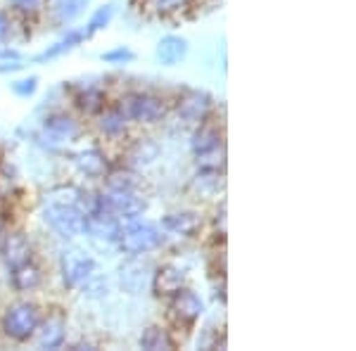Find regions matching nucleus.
Returning a JSON list of instances; mask_svg holds the SVG:
<instances>
[{
	"mask_svg": "<svg viewBox=\"0 0 356 351\" xmlns=\"http://www.w3.org/2000/svg\"><path fill=\"white\" fill-rule=\"evenodd\" d=\"M164 233L159 228V223L145 221L143 216L131 218L122 226L119 233L117 247L124 252L126 256H147L152 252L162 250L164 247Z\"/></svg>",
	"mask_w": 356,
	"mask_h": 351,
	"instance_id": "obj_1",
	"label": "nucleus"
},
{
	"mask_svg": "<svg viewBox=\"0 0 356 351\" xmlns=\"http://www.w3.org/2000/svg\"><path fill=\"white\" fill-rule=\"evenodd\" d=\"M41 318H43V309L38 307L36 302H31V299L15 302L3 311V316H0V332H3L10 342H17V344L31 342Z\"/></svg>",
	"mask_w": 356,
	"mask_h": 351,
	"instance_id": "obj_2",
	"label": "nucleus"
},
{
	"mask_svg": "<svg viewBox=\"0 0 356 351\" xmlns=\"http://www.w3.org/2000/svg\"><path fill=\"white\" fill-rule=\"evenodd\" d=\"M122 107L131 124L136 126H157L162 124L169 114V100L150 90H134V93H126L119 97L117 102Z\"/></svg>",
	"mask_w": 356,
	"mask_h": 351,
	"instance_id": "obj_3",
	"label": "nucleus"
},
{
	"mask_svg": "<svg viewBox=\"0 0 356 351\" xmlns=\"http://www.w3.org/2000/svg\"><path fill=\"white\" fill-rule=\"evenodd\" d=\"M93 199L124 223L143 216L147 209L143 188H102L100 193H93Z\"/></svg>",
	"mask_w": 356,
	"mask_h": 351,
	"instance_id": "obj_4",
	"label": "nucleus"
},
{
	"mask_svg": "<svg viewBox=\"0 0 356 351\" xmlns=\"http://www.w3.org/2000/svg\"><path fill=\"white\" fill-rule=\"evenodd\" d=\"M43 223L53 230L57 238L74 240L79 235H83V206L76 202L50 199L43 206Z\"/></svg>",
	"mask_w": 356,
	"mask_h": 351,
	"instance_id": "obj_5",
	"label": "nucleus"
},
{
	"mask_svg": "<svg viewBox=\"0 0 356 351\" xmlns=\"http://www.w3.org/2000/svg\"><path fill=\"white\" fill-rule=\"evenodd\" d=\"M166 316L169 323L176 330L191 332L195 325L200 323V318L204 316V302L197 292H193L191 287H181L171 297H166Z\"/></svg>",
	"mask_w": 356,
	"mask_h": 351,
	"instance_id": "obj_6",
	"label": "nucleus"
},
{
	"mask_svg": "<svg viewBox=\"0 0 356 351\" xmlns=\"http://www.w3.org/2000/svg\"><path fill=\"white\" fill-rule=\"evenodd\" d=\"M174 112L183 124L197 126L214 114V97L200 88H183L174 100Z\"/></svg>",
	"mask_w": 356,
	"mask_h": 351,
	"instance_id": "obj_7",
	"label": "nucleus"
},
{
	"mask_svg": "<svg viewBox=\"0 0 356 351\" xmlns=\"http://www.w3.org/2000/svg\"><path fill=\"white\" fill-rule=\"evenodd\" d=\"M159 228L164 233V240H176V243H188V240H197L204 228V218L200 211L193 209H178L169 211L162 216Z\"/></svg>",
	"mask_w": 356,
	"mask_h": 351,
	"instance_id": "obj_8",
	"label": "nucleus"
},
{
	"mask_svg": "<svg viewBox=\"0 0 356 351\" xmlns=\"http://www.w3.org/2000/svg\"><path fill=\"white\" fill-rule=\"evenodd\" d=\"M83 133V124L79 117H74L72 112H53L43 119L41 136L43 140H48L50 145H69V142H76Z\"/></svg>",
	"mask_w": 356,
	"mask_h": 351,
	"instance_id": "obj_9",
	"label": "nucleus"
},
{
	"mask_svg": "<svg viewBox=\"0 0 356 351\" xmlns=\"http://www.w3.org/2000/svg\"><path fill=\"white\" fill-rule=\"evenodd\" d=\"M60 273H62L65 285L76 290V287H83L97 273V261L88 252L69 250L60 259Z\"/></svg>",
	"mask_w": 356,
	"mask_h": 351,
	"instance_id": "obj_10",
	"label": "nucleus"
},
{
	"mask_svg": "<svg viewBox=\"0 0 356 351\" xmlns=\"http://www.w3.org/2000/svg\"><path fill=\"white\" fill-rule=\"evenodd\" d=\"M33 344L38 349H62L67 342V316L62 309H53L43 313L41 323L33 332Z\"/></svg>",
	"mask_w": 356,
	"mask_h": 351,
	"instance_id": "obj_11",
	"label": "nucleus"
},
{
	"mask_svg": "<svg viewBox=\"0 0 356 351\" xmlns=\"http://www.w3.org/2000/svg\"><path fill=\"white\" fill-rule=\"evenodd\" d=\"M0 259L8 268H15L24 261H31L33 259V245L29 240L26 233L22 230H8L0 243Z\"/></svg>",
	"mask_w": 356,
	"mask_h": 351,
	"instance_id": "obj_12",
	"label": "nucleus"
},
{
	"mask_svg": "<svg viewBox=\"0 0 356 351\" xmlns=\"http://www.w3.org/2000/svg\"><path fill=\"white\" fill-rule=\"evenodd\" d=\"M72 164L86 178H93V181H102L107 176V171L112 169L107 154L100 147H83L79 152L72 154Z\"/></svg>",
	"mask_w": 356,
	"mask_h": 351,
	"instance_id": "obj_13",
	"label": "nucleus"
},
{
	"mask_svg": "<svg viewBox=\"0 0 356 351\" xmlns=\"http://www.w3.org/2000/svg\"><path fill=\"white\" fill-rule=\"evenodd\" d=\"M72 105H74V109H76L79 114H81V117L95 119L97 114L102 112V109L110 105V100H107L105 88L90 83V85H79V88L74 90Z\"/></svg>",
	"mask_w": 356,
	"mask_h": 351,
	"instance_id": "obj_14",
	"label": "nucleus"
},
{
	"mask_svg": "<svg viewBox=\"0 0 356 351\" xmlns=\"http://www.w3.org/2000/svg\"><path fill=\"white\" fill-rule=\"evenodd\" d=\"M129 126L131 122L126 119V114L122 112V107L114 102V105H107L100 114L95 117V129L97 133L107 140H124L129 136Z\"/></svg>",
	"mask_w": 356,
	"mask_h": 351,
	"instance_id": "obj_15",
	"label": "nucleus"
},
{
	"mask_svg": "<svg viewBox=\"0 0 356 351\" xmlns=\"http://www.w3.org/2000/svg\"><path fill=\"white\" fill-rule=\"evenodd\" d=\"M150 285H152L154 297L166 299V297L174 295V292L181 290V287L188 285L186 270H181L178 266H174V263H164V266L152 270Z\"/></svg>",
	"mask_w": 356,
	"mask_h": 351,
	"instance_id": "obj_16",
	"label": "nucleus"
},
{
	"mask_svg": "<svg viewBox=\"0 0 356 351\" xmlns=\"http://www.w3.org/2000/svg\"><path fill=\"white\" fill-rule=\"evenodd\" d=\"M10 270V287L19 295H31V292L41 290L45 275H43V268L38 266L36 261H24L15 268H8Z\"/></svg>",
	"mask_w": 356,
	"mask_h": 351,
	"instance_id": "obj_17",
	"label": "nucleus"
},
{
	"mask_svg": "<svg viewBox=\"0 0 356 351\" xmlns=\"http://www.w3.org/2000/svg\"><path fill=\"white\" fill-rule=\"evenodd\" d=\"M159 145L152 140V138H134L129 140V145L124 149V159H126V166L129 169H145V166L154 164L159 159Z\"/></svg>",
	"mask_w": 356,
	"mask_h": 351,
	"instance_id": "obj_18",
	"label": "nucleus"
},
{
	"mask_svg": "<svg viewBox=\"0 0 356 351\" xmlns=\"http://www.w3.org/2000/svg\"><path fill=\"white\" fill-rule=\"evenodd\" d=\"M193 136H191V152L193 154H202L209 149L223 145V129L214 119H204L202 124L193 126Z\"/></svg>",
	"mask_w": 356,
	"mask_h": 351,
	"instance_id": "obj_19",
	"label": "nucleus"
},
{
	"mask_svg": "<svg viewBox=\"0 0 356 351\" xmlns=\"http://www.w3.org/2000/svg\"><path fill=\"white\" fill-rule=\"evenodd\" d=\"M154 57L162 67H176L188 57V41L176 33H166L154 45Z\"/></svg>",
	"mask_w": 356,
	"mask_h": 351,
	"instance_id": "obj_20",
	"label": "nucleus"
},
{
	"mask_svg": "<svg viewBox=\"0 0 356 351\" xmlns=\"http://www.w3.org/2000/svg\"><path fill=\"white\" fill-rule=\"evenodd\" d=\"M83 41H88V36H86L83 28H67L65 33H62L60 38L48 45V48L43 50L41 55H36V62H53V60H60V57L69 55L72 50H76L79 45H83Z\"/></svg>",
	"mask_w": 356,
	"mask_h": 351,
	"instance_id": "obj_21",
	"label": "nucleus"
},
{
	"mask_svg": "<svg viewBox=\"0 0 356 351\" xmlns=\"http://www.w3.org/2000/svg\"><path fill=\"white\" fill-rule=\"evenodd\" d=\"M150 278H152V273H150V268H147L145 256H131L122 266V285L129 292H134V295H138L145 283H150Z\"/></svg>",
	"mask_w": 356,
	"mask_h": 351,
	"instance_id": "obj_22",
	"label": "nucleus"
},
{
	"mask_svg": "<svg viewBox=\"0 0 356 351\" xmlns=\"http://www.w3.org/2000/svg\"><path fill=\"white\" fill-rule=\"evenodd\" d=\"M138 347L145 351H171L178 347V342L166 325H147L138 339Z\"/></svg>",
	"mask_w": 356,
	"mask_h": 351,
	"instance_id": "obj_23",
	"label": "nucleus"
},
{
	"mask_svg": "<svg viewBox=\"0 0 356 351\" xmlns=\"http://www.w3.org/2000/svg\"><path fill=\"white\" fill-rule=\"evenodd\" d=\"M48 8H50V15H53L55 24L67 26L86 13L88 0H55L53 5H48Z\"/></svg>",
	"mask_w": 356,
	"mask_h": 351,
	"instance_id": "obj_24",
	"label": "nucleus"
},
{
	"mask_svg": "<svg viewBox=\"0 0 356 351\" xmlns=\"http://www.w3.org/2000/svg\"><path fill=\"white\" fill-rule=\"evenodd\" d=\"M193 188L200 197L219 195V190H223V174H219V171H195Z\"/></svg>",
	"mask_w": 356,
	"mask_h": 351,
	"instance_id": "obj_25",
	"label": "nucleus"
},
{
	"mask_svg": "<svg viewBox=\"0 0 356 351\" xmlns=\"http://www.w3.org/2000/svg\"><path fill=\"white\" fill-rule=\"evenodd\" d=\"M193 157L197 171H219V174L226 171V145H219L202 154H193Z\"/></svg>",
	"mask_w": 356,
	"mask_h": 351,
	"instance_id": "obj_26",
	"label": "nucleus"
},
{
	"mask_svg": "<svg viewBox=\"0 0 356 351\" xmlns=\"http://www.w3.org/2000/svg\"><path fill=\"white\" fill-rule=\"evenodd\" d=\"M147 3L159 19H174L178 15L188 13L195 5V0H147Z\"/></svg>",
	"mask_w": 356,
	"mask_h": 351,
	"instance_id": "obj_27",
	"label": "nucleus"
},
{
	"mask_svg": "<svg viewBox=\"0 0 356 351\" xmlns=\"http://www.w3.org/2000/svg\"><path fill=\"white\" fill-rule=\"evenodd\" d=\"M112 19H114V5L112 3L95 8L93 15L88 17V22H86V26H83L86 36L90 38V36H95L97 31H105V28L112 24Z\"/></svg>",
	"mask_w": 356,
	"mask_h": 351,
	"instance_id": "obj_28",
	"label": "nucleus"
},
{
	"mask_svg": "<svg viewBox=\"0 0 356 351\" xmlns=\"http://www.w3.org/2000/svg\"><path fill=\"white\" fill-rule=\"evenodd\" d=\"M10 10L15 15H19L22 19H36L48 10L50 0H8Z\"/></svg>",
	"mask_w": 356,
	"mask_h": 351,
	"instance_id": "obj_29",
	"label": "nucleus"
},
{
	"mask_svg": "<svg viewBox=\"0 0 356 351\" xmlns=\"http://www.w3.org/2000/svg\"><path fill=\"white\" fill-rule=\"evenodd\" d=\"M24 69V57L19 50L13 48H3L0 45V74H15Z\"/></svg>",
	"mask_w": 356,
	"mask_h": 351,
	"instance_id": "obj_30",
	"label": "nucleus"
},
{
	"mask_svg": "<svg viewBox=\"0 0 356 351\" xmlns=\"http://www.w3.org/2000/svg\"><path fill=\"white\" fill-rule=\"evenodd\" d=\"M100 60L105 62V65L126 67L136 60V53L129 48V45H117V48H112V50H105V53L100 55Z\"/></svg>",
	"mask_w": 356,
	"mask_h": 351,
	"instance_id": "obj_31",
	"label": "nucleus"
},
{
	"mask_svg": "<svg viewBox=\"0 0 356 351\" xmlns=\"http://www.w3.org/2000/svg\"><path fill=\"white\" fill-rule=\"evenodd\" d=\"M15 188H17V176H15L13 166L0 164V199L13 197Z\"/></svg>",
	"mask_w": 356,
	"mask_h": 351,
	"instance_id": "obj_32",
	"label": "nucleus"
},
{
	"mask_svg": "<svg viewBox=\"0 0 356 351\" xmlns=\"http://www.w3.org/2000/svg\"><path fill=\"white\" fill-rule=\"evenodd\" d=\"M10 90L17 95V97H22V100H26V97H31V95H36V90H38V76H24V79H17V81L10 83Z\"/></svg>",
	"mask_w": 356,
	"mask_h": 351,
	"instance_id": "obj_33",
	"label": "nucleus"
},
{
	"mask_svg": "<svg viewBox=\"0 0 356 351\" xmlns=\"http://www.w3.org/2000/svg\"><path fill=\"white\" fill-rule=\"evenodd\" d=\"M13 36V17H10L8 10L0 8V45H5Z\"/></svg>",
	"mask_w": 356,
	"mask_h": 351,
	"instance_id": "obj_34",
	"label": "nucleus"
},
{
	"mask_svg": "<svg viewBox=\"0 0 356 351\" xmlns=\"http://www.w3.org/2000/svg\"><path fill=\"white\" fill-rule=\"evenodd\" d=\"M211 223H214V233L223 240V235H226V204H223V202H221L219 209H216V214H214V218H211Z\"/></svg>",
	"mask_w": 356,
	"mask_h": 351,
	"instance_id": "obj_35",
	"label": "nucleus"
},
{
	"mask_svg": "<svg viewBox=\"0 0 356 351\" xmlns=\"http://www.w3.org/2000/svg\"><path fill=\"white\" fill-rule=\"evenodd\" d=\"M69 349H74V351H81V349H95V344H93V342H88V339H81V342H72V344H69Z\"/></svg>",
	"mask_w": 356,
	"mask_h": 351,
	"instance_id": "obj_36",
	"label": "nucleus"
},
{
	"mask_svg": "<svg viewBox=\"0 0 356 351\" xmlns=\"http://www.w3.org/2000/svg\"><path fill=\"white\" fill-rule=\"evenodd\" d=\"M5 233H8V228H5V226H3V221H0V243H3Z\"/></svg>",
	"mask_w": 356,
	"mask_h": 351,
	"instance_id": "obj_37",
	"label": "nucleus"
}]
</instances>
